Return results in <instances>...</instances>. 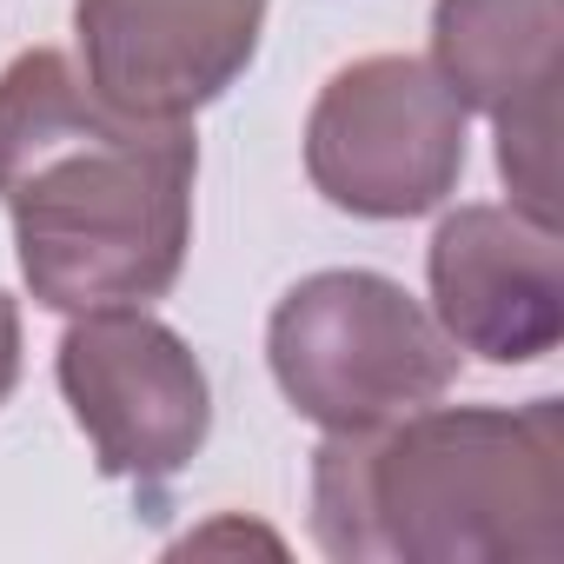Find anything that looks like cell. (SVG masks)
<instances>
[{"mask_svg":"<svg viewBox=\"0 0 564 564\" xmlns=\"http://www.w3.org/2000/svg\"><path fill=\"white\" fill-rule=\"evenodd\" d=\"M61 399L87 432L100 478L160 491L213 438V379L199 352L147 306L74 313L54 352Z\"/></svg>","mask_w":564,"mask_h":564,"instance_id":"5","label":"cell"},{"mask_svg":"<svg viewBox=\"0 0 564 564\" xmlns=\"http://www.w3.org/2000/svg\"><path fill=\"white\" fill-rule=\"evenodd\" d=\"M432 319L485 366H538L564 339V246L551 219L471 199L425 246Z\"/></svg>","mask_w":564,"mask_h":564,"instance_id":"6","label":"cell"},{"mask_svg":"<svg viewBox=\"0 0 564 564\" xmlns=\"http://www.w3.org/2000/svg\"><path fill=\"white\" fill-rule=\"evenodd\" d=\"M313 544L339 564H557L564 405H425L326 432Z\"/></svg>","mask_w":564,"mask_h":564,"instance_id":"2","label":"cell"},{"mask_svg":"<svg viewBox=\"0 0 564 564\" xmlns=\"http://www.w3.org/2000/svg\"><path fill=\"white\" fill-rule=\"evenodd\" d=\"M14 386H21V306L0 293V405L14 399Z\"/></svg>","mask_w":564,"mask_h":564,"instance_id":"9","label":"cell"},{"mask_svg":"<svg viewBox=\"0 0 564 564\" xmlns=\"http://www.w3.org/2000/svg\"><path fill=\"white\" fill-rule=\"evenodd\" d=\"M564 0H432V67L465 113L557 120Z\"/></svg>","mask_w":564,"mask_h":564,"instance_id":"8","label":"cell"},{"mask_svg":"<svg viewBox=\"0 0 564 564\" xmlns=\"http://www.w3.org/2000/svg\"><path fill=\"white\" fill-rule=\"evenodd\" d=\"M193 180L199 140L186 120L107 107L54 47L0 67V206L47 313L166 300L193 246Z\"/></svg>","mask_w":564,"mask_h":564,"instance_id":"1","label":"cell"},{"mask_svg":"<svg viewBox=\"0 0 564 564\" xmlns=\"http://www.w3.org/2000/svg\"><path fill=\"white\" fill-rule=\"evenodd\" d=\"M272 0H74L87 87L140 120H193L259 61Z\"/></svg>","mask_w":564,"mask_h":564,"instance_id":"7","label":"cell"},{"mask_svg":"<svg viewBox=\"0 0 564 564\" xmlns=\"http://www.w3.org/2000/svg\"><path fill=\"white\" fill-rule=\"evenodd\" d=\"M265 366L319 432H366L438 405L458 386V346L386 272H306L265 319Z\"/></svg>","mask_w":564,"mask_h":564,"instance_id":"3","label":"cell"},{"mask_svg":"<svg viewBox=\"0 0 564 564\" xmlns=\"http://www.w3.org/2000/svg\"><path fill=\"white\" fill-rule=\"evenodd\" d=\"M471 113L419 54L339 67L306 113V180L352 219H419L458 193Z\"/></svg>","mask_w":564,"mask_h":564,"instance_id":"4","label":"cell"}]
</instances>
